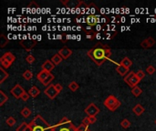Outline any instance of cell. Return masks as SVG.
Instances as JSON below:
<instances>
[{
	"instance_id": "6da1fadb",
	"label": "cell",
	"mask_w": 156,
	"mask_h": 131,
	"mask_svg": "<svg viewBox=\"0 0 156 131\" xmlns=\"http://www.w3.org/2000/svg\"><path fill=\"white\" fill-rule=\"evenodd\" d=\"M87 56H88L98 67H100V66H102L106 60L110 59V58H111L112 56V50L110 48H108L106 45L98 43L87 52Z\"/></svg>"
},
{
	"instance_id": "7a4b0ae2",
	"label": "cell",
	"mask_w": 156,
	"mask_h": 131,
	"mask_svg": "<svg viewBox=\"0 0 156 131\" xmlns=\"http://www.w3.org/2000/svg\"><path fill=\"white\" fill-rule=\"evenodd\" d=\"M32 131H53V126H50L40 115H37L29 123Z\"/></svg>"
},
{
	"instance_id": "3957f363",
	"label": "cell",
	"mask_w": 156,
	"mask_h": 131,
	"mask_svg": "<svg viewBox=\"0 0 156 131\" xmlns=\"http://www.w3.org/2000/svg\"><path fill=\"white\" fill-rule=\"evenodd\" d=\"M53 128L55 131H76L75 126L66 116H64L58 123L53 126Z\"/></svg>"
},
{
	"instance_id": "277c9868",
	"label": "cell",
	"mask_w": 156,
	"mask_h": 131,
	"mask_svg": "<svg viewBox=\"0 0 156 131\" xmlns=\"http://www.w3.org/2000/svg\"><path fill=\"white\" fill-rule=\"evenodd\" d=\"M37 78L39 79V82L44 86L48 87L51 85L52 80H54V75H52L50 72L46 71V70H41V71L37 75Z\"/></svg>"
},
{
	"instance_id": "5b68a950",
	"label": "cell",
	"mask_w": 156,
	"mask_h": 131,
	"mask_svg": "<svg viewBox=\"0 0 156 131\" xmlns=\"http://www.w3.org/2000/svg\"><path fill=\"white\" fill-rule=\"evenodd\" d=\"M103 104L110 111H115L117 109H119V107H121V101L119 100L115 96L110 95L106 99L104 100Z\"/></svg>"
},
{
	"instance_id": "8992f818",
	"label": "cell",
	"mask_w": 156,
	"mask_h": 131,
	"mask_svg": "<svg viewBox=\"0 0 156 131\" xmlns=\"http://www.w3.org/2000/svg\"><path fill=\"white\" fill-rule=\"evenodd\" d=\"M16 57L11 52H6L1 58H0V64L3 68H8L11 65L15 62Z\"/></svg>"
},
{
	"instance_id": "52a82bcc",
	"label": "cell",
	"mask_w": 156,
	"mask_h": 131,
	"mask_svg": "<svg viewBox=\"0 0 156 131\" xmlns=\"http://www.w3.org/2000/svg\"><path fill=\"white\" fill-rule=\"evenodd\" d=\"M124 82L127 84L128 86L131 87H136L140 83V80L136 77V74L134 72H130L127 76L124 77Z\"/></svg>"
},
{
	"instance_id": "ba28073f",
	"label": "cell",
	"mask_w": 156,
	"mask_h": 131,
	"mask_svg": "<svg viewBox=\"0 0 156 131\" xmlns=\"http://www.w3.org/2000/svg\"><path fill=\"white\" fill-rule=\"evenodd\" d=\"M44 93H45V95H47V97L48 98H50V99H54V98L59 94V92L56 88V86L53 85V84L49 85L47 88H46Z\"/></svg>"
},
{
	"instance_id": "9c48e42d",
	"label": "cell",
	"mask_w": 156,
	"mask_h": 131,
	"mask_svg": "<svg viewBox=\"0 0 156 131\" xmlns=\"http://www.w3.org/2000/svg\"><path fill=\"white\" fill-rule=\"evenodd\" d=\"M25 92H26L25 89L19 85V84H16L15 87H14L10 90L11 95L15 98H17V99H19V98H21V97L23 96V94H24Z\"/></svg>"
},
{
	"instance_id": "30bf717a",
	"label": "cell",
	"mask_w": 156,
	"mask_h": 131,
	"mask_svg": "<svg viewBox=\"0 0 156 131\" xmlns=\"http://www.w3.org/2000/svg\"><path fill=\"white\" fill-rule=\"evenodd\" d=\"M84 112L88 115V116H96V115L100 113V109L94 103H91L84 109Z\"/></svg>"
},
{
	"instance_id": "8fae6325",
	"label": "cell",
	"mask_w": 156,
	"mask_h": 131,
	"mask_svg": "<svg viewBox=\"0 0 156 131\" xmlns=\"http://www.w3.org/2000/svg\"><path fill=\"white\" fill-rule=\"evenodd\" d=\"M100 22V17L97 15H94V14H90L88 16V17L86 18V23L88 24L90 26H93L95 25H97Z\"/></svg>"
},
{
	"instance_id": "7c38bea8",
	"label": "cell",
	"mask_w": 156,
	"mask_h": 131,
	"mask_svg": "<svg viewBox=\"0 0 156 131\" xmlns=\"http://www.w3.org/2000/svg\"><path fill=\"white\" fill-rule=\"evenodd\" d=\"M155 45V40L154 38H153L152 36H149L148 38H146L144 40L141 41V48H153V46Z\"/></svg>"
},
{
	"instance_id": "4fadbf2b",
	"label": "cell",
	"mask_w": 156,
	"mask_h": 131,
	"mask_svg": "<svg viewBox=\"0 0 156 131\" xmlns=\"http://www.w3.org/2000/svg\"><path fill=\"white\" fill-rule=\"evenodd\" d=\"M58 54L60 55V57L63 58V59H68V58L70 57L71 56V54H72V51H71V49H70L68 48H62L60 50L58 51Z\"/></svg>"
},
{
	"instance_id": "5bb4252c",
	"label": "cell",
	"mask_w": 156,
	"mask_h": 131,
	"mask_svg": "<svg viewBox=\"0 0 156 131\" xmlns=\"http://www.w3.org/2000/svg\"><path fill=\"white\" fill-rule=\"evenodd\" d=\"M55 67H56V66L53 64L51 60H46V61L43 63V65L41 66V68H42V70H46V71L51 72L52 70L55 68Z\"/></svg>"
},
{
	"instance_id": "9a60e30c",
	"label": "cell",
	"mask_w": 156,
	"mask_h": 131,
	"mask_svg": "<svg viewBox=\"0 0 156 131\" xmlns=\"http://www.w3.org/2000/svg\"><path fill=\"white\" fill-rule=\"evenodd\" d=\"M116 71L117 73H119L121 75V77H126L128 74H129V68H126L125 67H123V66L119 64V66L116 67Z\"/></svg>"
},
{
	"instance_id": "2e32d148",
	"label": "cell",
	"mask_w": 156,
	"mask_h": 131,
	"mask_svg": "<svg viewBox=\"0 0 156 131\" xmlns=\"http://www.w3.org/2000/svg\"><path fill=\"white\" fill-rule=\"evenodd\" d=\"M132 111H133V113L136 116H141L143 115V113L144 112V107L141 104H137L133 109H132Z\"/></svg>"
},
{
	"instance_id": "e0dca14e",
	"label": "cell",
	"mask_w": 156,
	"mask_h": 131,
	"mask_svg": "<svg viewBox=\"0 0 156 131\" xmlns=\"http://www.w3.org/2000/svg\"><path fill=\"white\" fill-rule=\"evenodd\" d=\"M29 94L31 97H37L39 94H40V90L39 89L38 87L33 86L29 90Z\"/></svg>"
},
{
	"instance_id": "ac0fdd59",
	"label": "cell",
	"mask_w": 156,
	"mask_h": 131,
	"mask_svg": "<svg viewBox=\"0 0 156 131\" xmlns=\"http://www.w3.org/2000/svg\"><path fill=\"white\" fill-rule=\"evenodd\" d=\"M9 77L8 73L5 70V68H3L2 67H0V84H2L5 82V80Z\"/></svg>"
},
{
	"instance_id": "d6986e66",
	"label": "cell",
	"mask_w": 156,
	"mask_h": 131,
	"mask_svg": "<svg viewBox=\"0 0 156 131\" xmlns=\"http://www.w3.org/2000/svg\"><path fill=\"white\" fill-rule=\"evenodd\" d=\"M120 65L123 66V67H125L126 68H130L131 67V65H132V61H131V60L129 58L125 57L124 58H122L121 60Z\"/></svg>"
},
{
	"instance_id": "ffe728a7",
	"label": "cell",
	"mask_w": 156,
	"mask_h": 131,
	"mask_svg": "<svg viewBox=\"0 0 156 131\" xmlns=\"http://www.w3.org/2000/svg\"><path fill=\"white\" fill-rule=\"evenodd\" d=\"M87 29L88 30H86V37L88 39H90V40H93L96 38V33L92 30V29H90V27H87Z\"/></svg>"
},
{
	"instance_id": "44dd1931",
	"label": "cell",
	"mask_w": 156,
	"mask_h": 131,
	"mask_svg": "<svg viewBox=\"0 0 156 131\" xmlns=\"http://www.w3.org/2000/svg\"><path fill=\"white\" fill-rule=\"evenodd\" d=\"M63 58L60 57V55H59L58 53V54H55L53 57L51 58V61L53 62V64L55 66H58L59 64H60L62 62Z\"/></svg>"
},
{
	"instance_id": "7402d4cb",
	"label": "cell",
	"mask_w": 156,
	"mask_h": 131,
	"mask_svg": "<svg viewBox=\"0 0 156 131\" xmlns=\"http://www.w3.org/2000/svg\"><path fill=\"white\" fill-rule=\"evenodd\" d=\"M20 114L22 115L23 118H29L30 115H31V110L27 107H23V109L21 110Z\"/></svg>"
},
{
	"instance_id": "603a6c76",
	"label": "cell",
	"mask_w": 156,
	"mask_h": 131,
	"mask_svg": "<svg viewBox=\"0 0 156 131\" xmlns=\"http://www.w3.org/2000/svg\"><path fill=\"white\" fill-rule=\"evenodd\" d=\"M141 93H143V90H141V88L139 87L138 86H136V87H132V89H131V94L133 95L134 97H138L139 96L141 95Z\"/></svg>"
},
{
	"instance_id": "cb8c5ba5",
	"label": "cell",
	"mask_w": 156,
	"mask_h": 131,
	"mask_svg": "<svg viewBox=\"0 0 156 131\" xmlns=\"http://www.w3.org/2000/svg\"><path fill=\"white\" fill-rule=\"evenodd\" d=\"M7 100H8V97H7V95L5 94L4 91L0 90V106L2 107Z\"/></svg>"
},
{
	"instance_id": "d4e9b609",
	"label": "cell",
	"mask_w": 156,
	"mask_h": 131,
	"mask_svg": "<svg viewBox=\"0 0 156 131\" xmlns=\"http://www.w3.org/2000/svg\"><path fill=\"white\" fill-rule=\"evenodd\" d=\"M8 39L7 38L6 36H5L4 34H1V36H0V48H5L7 44H8Z\"/></svg>"
},
{
	"instance_id": "484cf974",
	"label": "cell",
	"mask_w": 156,
	"mask_h": 131,
	"mask_svg": "<svg viewBox=\"0 0 156 131\" xmlns=\"http://www.w3.org/2000/svg\"><path fill=\"white\" fill-rule=\"evenodd\" d=\"M79 85H78V83L75 82V81H73L71 83L68 84V88H70V90L72 91V92H75L77 91L78 89H79Z\"/></svg>"
},
{
	"instance_id": "4316f807",
	"label": "cell",
	"mask_w": 156,
	"mask_h": 131,
	"mask_svg": "<svg viewBox=\"0 0 156 131\" xmlns=\"http://www.w3.org/2000/svg\"><path fill=\"white\" fill-rule=\"evenodd\" d=\"M22 77H24L26 80H30L33 77V73H32L30 70H26V71L23 73Z\"/></svg>"
},
{
	"instance_id": "83f0119b",
	"label": "cell",
	"mask_w": 156,
	"mask_h": 131,
	"mask_svg": "<svg viewBox=\"0 0 156 131\" xmlns=\"http://www.w3.org/2000/svg\"><path fill=\"white\" fill-rule=\"evenodd\" d=\"M121 127L124 128V129H126V128H129L130 127H131V122L129 120H128L127 118H124L123 119L121 122Z\"/></svg>"
},
{
	"instance_id": "f1b7e54d",
	"label": "cell",
	"mask_w": 156,
	"mask_h": 131,
	"mask_svg": "<svg viewBox=\"0 0 156 131\" xmlns=\"http://www.w3.org/2000/svg\"><path fill=\"white\" fill-rule=\"evenodd\" d=\"M6 123L9 127H13L14 125L16 124V119L13 118V116H9V118L6 120Z\"/></svg>"
},
{
	"instance_id": "f546056e",
	"label": "cell",
	"mask_w": 156,
	"mask_h": 131,
	"mask_svg": "<svg viewBox=\"0 0 156 131\" xmlns=\"http://www.w3.org/2000/svg\"><path fill=\"white\" fill-rule=\"evenodd\" d=\"M135 74H136L137 78H138L140 81L141 80V79H143V78H144V77H145V73L143 71V70H138V71H137Z\"/></svg>"
},
{
	"instance_id": "4dcf8cb0",
	"label": "cell",
	"mask_w": 156,
	"mask_h": 131,
	"mask_svg": "<svg viewBox=\"0 0 156 131\" xmlns=\"http://www.w3.org/2000/svg\"><path fill=\"white\" fill-rule=\"evenodd\" d=\"M76 131H90V129L89 127H87V126L83 124H80L79 127L76 128Z\"/></svg>"
},
{
	"instance_id": "1f68e13d",
	"label": "cell",
	"mask_w": 156,
	"mask_h": 131,
	"mask_svg": "<svg viewBox=\"0 0 156 131\" xmlns=\"http://www.w3.org/2000/svg\"><path fill=\"white\" fill-rule=\"evenodd\" d=\"M26 61L29 63V64H33L35 61H36V58L34 56H32V55H29L26 58Z\"/></svg>"
},
{
	"instance_id": "d6a6232c",
	"label": "cell",
	"mask_w": 156,
	"mask_h": 131,
	"mask_svg": "<svg viewBox=\"0 0 156 131\" xmlns=\"http://www.w3.org/2000/svg\"><path fill=\"white\" fill-rule=\"evenodd\" d=\"M27 126H29V124H27V122H23L19 127H18L17 128V131H26L27 128Z\"/></svg>"
},
{
	"instance_id": "836d02e7",
	"label": "cell",
	"mask_w": 156,
	"mask_h": 131,
	"mask_svg": "<svg viewBox=\"0 0 156 131\" xmlns=\"http://www.w3.org/2000/svg\"><path fill=\"white\" fill-rule=\"evenodd\" d=\"M155 71H156V69H155V67H153V66H148V67L146 68V72H147L149 75L154 74Z\"/></svg>"
},
{
	"instance_id": "e575fe53",
	"label": "cell",
	"mask_w": 156,
	"mask_h": 131,
	"mask_svg": "<svg viewBox=\"0 0 156 131\" xmlns=\"http://www.w3.org/2000/svg\"><path fill=\"white\" fill-rule=\"evenodd\" d=\"M30 97L29 94V92H25L24 94H23V96L21 97V99L23 101H27V100H29V98Z\"/></svg>"
},
{
	"instance_id": "d590c367",
	"label": "cell",
	"mask_w": 156,
	"mask_h": 131,
	"mask_svg": "<svg viewBox=\"0 0 156 131\" xmlns=\"http://www.w3.org/2000/svg\"><path fill=\"white\" fill-rule=\"evenodd\" d=\"M81 124H83V125L87 126V127H89V125H90V121H89V118H88V116H86V118L83 120H82Z\"/></svg>"
},
{
	"instance_id": "8d00e7d4",
	"label": "cell",
	"mask_w": 156,
	"mask_h": 131,
	"mask_svg": "<svg viewBox=\"0 0 156 131\" xmlns=\"http://www.w3.org/2000/svg\"><path fill=\"white\" fill-rule=\"evenodd\" d=\"M89 118V121L90 124H94L96 121H97V118H96V116H88Z\"/></svg>"
},
{
	"instance_id": "74e56055",
	"label": "cell",
	"mask_w": 156,
	"mask_h": 131,
	"mask_svg": "<svg viewBox=\"0 0 156 131\" xmlns=\"http://www.w3.org/2000/svg\"><path fill=\"white\" fill-rule=\"evenodd\" d=\"M55 86H56V88L58 89V91L60 93L61 91H62V89H63V87H62V86L60 85V84H58V83H57V84H55Z\"/></svg>"
},
{
	"instance_id": "f35d334b",
	"label": "cell",
	"mask_w": 156,
	"mask_h": 131,
	"mask_svg": "<svg viewBox=\"0 0 156 131\" xmlns=\"http://www.w3.org/2000/svg\"><path fill=\"white\" fill-rule=\"evenodd\" d=\"M155 124H156V120H155Z\"/></svg>"
}]
</instances>
